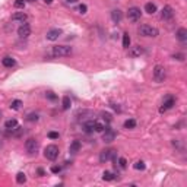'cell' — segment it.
Wrapping results in <instances>:
<instances>
[{
    "label": "cell",
    "instance_id": "6da1fadb",
    "mask_svg": "<svg viewBox=\"0 0 187 187\" xmlns=\"http://www.w3.org/2000/svg\"><path fill=\"white\" fill-rule=\"evenodd\" d=\"M50 54L53 57H67V56L72 54V48L67 47V45H56V47H53Z\"/></svg>",
    "mask_w": 187,
    "mask_h": 187
},
{
    "label": "cell",
    "instance_id": "7a4b0ae2",
    "mask_svg": "<svg viewBox=\"0 0 187 187\" xmlns=\"http://www.w3.org/2000/svg\"><path fill=\"white\" fill-rule=\"evenodd\" d=\"M137 32L142 37H158V34H160V31L157 28L151 27V25H142V27H139Z\"/></svg>",
    "mask_w": 187,
    "mask_h": 187
},
{
    "label": "cell",
    "instance_id": "3957f363",
    "mask_svg": "<svg viewBox=\"0 0 187 187\" xmlns=\"http://www.w3.org/2000/svg\"><path fill=\"white\" fill-rule=\"evenodd\" d=\"M152 76H154V80L155 82H164L165 79V76H167V72H165V67L161 66V65H157V66L154 67V73H152Z\"/></svg>",
    "mask_w": 187,
    "mask_h": 187
},
{
    "label": "cell",
    "instance_id": "277c9868",
    "mask_svg": "<svg viewBox=\"0 0 187 187\" xmlns=\"http://www.w3.org/2000/svg\"><path fill=\"white\" fill-rule=\"evenodd\" d=\"M38 140L37 139H34V137H29L27 142H25V149H27V152L29 155H37V152H38Z\"/></svg>",
    "mask_w": 187,
    "mask_h": 187
},
{
    "label": "cell",
    "instance_id": "5b68a950",
    "mask_svg": "<svg viewBox=\"0 0 187 187\" xmlns=\"http://www.w3.org/2000/svg\"><path fill=\"white\" fill-rule=\"evenodd\" d=\"M116 155H117V151H114V149H104V151H101V154H99V161H101V162L114 161L116 160Z\"/></svg>",
    "mask_w": 187,
    "mask_h": 187
},
{
    "label": "cell",
    "instance_id": "8992f818",
    "mask_svg": "<svg viewBox=\"0 0 187 187\" xmlns=\"http://www.w3.org/2000/svg\"><path fill=\"white\" fill-rule=\"evenodd\" d=\"M44 157H45L47 160L54 161L59 157V148L56 146V145H48V146L44 149Z\"/></svg>",
    "mask_w": 187,
    "mask_h": 187
},
{
    "label": "cell",
    "instance_id": "52a82bcc",
    "mask_svg": "<svg viewBox=\"0 0 187 187\" xmlns=\"http://www.w3.org/2000/svg\"><path fill=\"white\" fill-rule=\"evenodd\" d=\"M140 16H142V12H140V9L139 7H130L129 10H127V18H129V21L130 22H137V21H140Z\"/></svg>",
    "mask_w": 187,
    "mask_h": 187
},
{
    "label": "cell",
    "instance_id": "ba28073f",
    "mask_svg": "<svg viewBox=\"0 0 187 187\" xmlns=\"http://www.w3.org/2000/svg\"><path fill=\"white\" fill-rule=\"evenodd\" d=\"M174 104H175V99H174V96H173V95H168V96L164 99L162 105H161L160 113H165V111H168L170 108H173Z\"/></svg>",
    "mask_w": 187,
    "mask_h": 187
},
{
    "label": "cell",
    "instance_id": "9c48e42d",
    "mask_svg": "<svg viewBox=\"0 0 187 187\" xmlns=\"http://www.w3.org/2000/svg\"><path fill=\"white\" fill-rule=\"evenodd\" d=\"M116 136H117V133H116L113 129L105 127V130L102 132V140H104L105 143H111V142L116 139Z\"/></svg>",
    "mask_w": 187,
    "mask_h": 187
},
{
    "label": "cell",
    "instance_id": "30bf717a",
    "mask_svg": "<svg viewBox=\"0 0 187 187\" xmlns=\"http://www.w3.org/2000/svg\"><path fill=\"white\" fill-rule=\"evenodd\" d=\"M18 35H19L21 38H27V37L31 35V27L28 25L27 22L22 24V25L19 27V29H18Z\"/></svg>",
    "mask_w": 187,
    "mask_h": 187
},
{
    "label": "cell",
    "instance_id": "8fae6325",
    "mask_svg": "<svg viewBox=\"0 0 187 187\" xmlns=\"http://www.w3.org/2000/svg\"><path fill=\"white\" fill-rule=\"evenodd\" d=\"M174 16V9L171 6H164V9H162V12H161V18L164 19V21H170V19H173Z\"/></svg>",
    "mask_w": 187,
    "mask_h": 187
},
{
    "label": "cell",
    "instance_id": "7c38bea8",
    "mask_svg": "<svg viewBox=\"0 0 187 187\" xmlns=\"http://www.w3.org/2000/svg\"><path fill=\"white\" fill-rule=\"evenodd\" d=\"M60 35H62V29L54 28V29H50V31L47 32V40L48 41H56V40H59Z\"/></svg>",
    "mask_w": 187,
    "mask_h": 187
},
{
    "label": "cell",
    "instance_id": "4fadbf2b",
    "mask_svg": "<svg viewBox=\"0 0 187 187\" xmlns=\"http://www.w3.org/2000/svg\"><path fill=\"white\" fill-rule=\"evenodd\" d=\"M28 19V16L25 12H16L15 15H12V21L15 22H21V24H25Z\"/></svg>",
    "mask_w": 187,
    "mask_h": 187
},
{
    "label": "cell",
    "instance_id": "5bb4252c",
    "mask_svg": "<svg viewBox=\"0 0 187 187\" xmlns=\"http://www.w3.org/2000/svg\"><path fill=\"white\" fill-rule=\"evenodd\" d=\"M140 54H143V48L140 45H134V47H132L129 50V56L130 57H139Z\"/></svg>",
    "mask_w": 187,
    "mask_h": 187
},
{
    "label": "cell",
    "instance_id": "9a60e30c",
    "mask_svg": "<svg viewBox=\"0 0 187 187\" xmlns=\"http://www.w3.org/2000/svg\"><path fill=\"white\" fill-rule=\"evenodd\" d=\"M111 19H113L116 24H120L121 19H123V13H121L120 9H114V10L111 12Z\"/></svg>",
    "mask_w": 187,
    "mask_h": 187
},
{
    "label": "cell",
    "instance_id": "2e32d148",
    "mask_svg": "<svg viewBox=\"0 0 187 187\" xmlns=\"http://www.w3.org/2000/svg\"><path fill=\"white\" fill-rule=\"evenodd\" d=\"M83 130H85V133H92L94 130H95V121L94 120L86 121V123L83 124Z\"/></svg>",
    "mask_w": 187,
    "mask_h": 187
},
{
    "label": "cell",
    "instance_id": "e0dca14e",
    "mask_svg": "<svg viewBox=\"0 0 187 187\" xmlns=\"http://www.w3.org/2000/svg\"><path fill=\"white\" fill-rule=\"evenodd\" d=\"M15 59H12V57H9V56H6V57H3V60H1V65L4 67H13L15 66Z\"/></svg>",
    "mask_w": 187,
    "mask_h": 187
},
{
    "label": "cell",
    "instance_id": "ac0fdd59",
    "mask_svg": "<svg viewBox=\"0 0 187 187\" xmlns=\"http://www.w3.org/2000/svg\"><path fill=\"white\" fill-rule=\"evenodd\" d=\"M145 12L149 15H154L157 12V4L155 3H146L145 4Z\"/></svg>",
    "mask_w": 187,
    "mask_h": 187
},
{
    "label": "cell",
    "instance_id": "d6986e66",
    "mask_svg": "<svg viewBox=\"0 0 187 187\" xmlns=\"http://www.w3.org/2000/svg\"><path fill=\"white\" fill-rule=\"evenodd\" d=\"M177 38L180 41H186L187 40V29L186 28H180L177 31Z\"/></svg>",
    "mask_w": 187,
    "mask_h": 187
},
{
    "label": "cell",
    "instance_id": "ffe728a7",
    "mask_svg": "<svg viewBox=\"0 0 187 187\" xmlns=\"http://www.w3.org/2000/svg\"><path fill=\"white\" fill-rule=\"evenodd\" d=\"M79 149H80V142L79 140H73L70 148H69V152H70V154H76Z\"/></svg>",
    "mask_w": 187,
    "mask_h": 187
},
{
    "label": "cell",
    "instance_id": "44dd1931",
    "mask_svg": "<svg viewBox=\"0 0 187 187\" xmlns=\"http://www.w3.org/2000/svg\"><path fill=\"white\" fill-rule=\"evenodd\" d=\"M16 126H18V120H15V119H10V120H7L4 123V127H6L7 130H12Z\"/></svg>",
    "mask_w": 187,
    "mask_h": 187
},
{
    "label": "cell",
    "instance_id": "7402d4cb",
    "mask_svg": "<svg viewBox=\"0 0 187 187\" xmlns=\"http://www.w3.org/2000/svg\"><path fill=\"white\" fill-rule=\"evenodd\" d=\"M105 127H107V124L104 123V121H95V132H104L105 130Z\"/></svg>",
    "mask_w": 187,
    "mask_h": 187
},
{
    "label": "cell",
    "instance_id": "603a6c76",
    "mask_svg": "<svg viewBox=\"0 0 187 187\" xmlns=\"http://www.w3.org/2000/svg\"><path fill=\"white\" fill-rule=\"evenodd\" d=\"M25 181H27V175H25V173H18L16 174V183L24 184Z\"/></svg>",
    "mask_w": 187,
    "mask_h": 187
},
{
    "label": "cell",
    "instance_id": "cb8c5ba5",
    "mask_svg": "<svg viewBox=\"0 0 187 187\" xmlns=\"http://www.w3.org/2000/svg\"><path fill=\"white\" fill-rule=\"evenodd\" d=\"M123 47H124V48H129V47H130V37H129L127 32L123 34Z\"/></svg>",
    "mask_w": 187,
    "mask_h": 187
},
{
    "label": "cell",
    "instance_id": "d4e9b609",
    "mask_svg": "<svg viewBox=\"0 0 187 187\" xmlns=\"http://www.w3.org/2000/svg\"><path fill=\"white\" fill-rule=\"evenodd\" d=\"M124 127H126V129H134V127H136V120H133V119L126 120L124 121Z\"/></svg>",
    "mask_w": 187,
    "mask_h": 187
},
{
    "label": "cell",
    "instance_id": "484cf974",
    "mask_svg": "<svg viewBox=\"0 0 187 187\" xmlns=\"http://www.w3.org/2000/svg\"><path fill=\"white\" fill-rule=\"evenodd\" d=\"M114 178H116V175L110 171H104V174H102V180H105V181H111Z\"/></svg>",
    "mask_w": 187,
    "mask_h": 187
},
{
    "label": "cell",
    "instance_id": "4316f807",
    "mask_svg": "<svg viewBox=\"0 0 187 187\" xmlns=\"http://www.w3.org/2000/svg\"><path fill=\"white\" fill-rule=\"evenodd\" d=\"M62 108H63V110H69V108H70V98H69V96H63Z\"/></svg>",
    "mask_w": 187,
    "mask_h": 187
},
{
    "label": "cell",
    "instance_id": "83f0119b",
    "mask_svg": "<svg viewBox=\"0 0 187 187\" xmlns=\"http://www.w3.org/2000/svg\"><path fill=\"white\" fill-rule=\"evenodd\" d=\"M21 105H22V101H19V99H15V101H12V104H10V108H12V110H19V108H21Z\"/></svg>",
    "mask_w": 187,
    "mask_h": 187
},
{
    "label": "cell",
    "instance_id": "f1b7e54d",
    "mask_svg": "<svg viewBox=\"0 0 187 187\" xmlns=\"http://www.w3.org/2000/svg\"><path fill=\"white\" fill-rule=\"evenodd\" d=\"M133 167H134V170H145V168H146V165H145L143 161H137Z\"/></svg>",
    "mask_w": 187,
    "mask_h": 187
},
{
    "label": "cell",
    "instance_id": "f546056e",
    "mask_svg": "<svg viewBox=\"0 0 187 187\" xmlns=\"http://www.w3.org/2000/svg\"><path fill=\"white\" fill-rule=\"evenodd\" d=\"M15 7L16 9H24L25 7V0H16L15 1Z\"/></svg>",
    "mask_w": 187,
    "mask_h": 187
},
{
    "label": "cell",
    "instance_id": "4dcf8cb0",
    "mask_svg": "<svg viewBox=\"0 0 187 187\" xmlns=\"http://www.w3.org/2000/svg\"><path fill=\"white\" fill-rule=\"evenodd\" d=\"M45 96H47V98H48L50 101H56V99H57V95H56L54 92H51V91L45 92Z\"/></svg>",
    "mask_w": 187,
    "mask_h": 187
},
{
    "label": "cell",
    "instance_id": "1f68e13d",
    "mask_svg": "<svg viewBox=\"0 0 187 187\" xmlns=\"http://www.w3.org/2000/svg\"><path fill=\"white\" fill-rule=\"evenodd\" d=\"M102 117H104V120L110 123V121L113 120V117H111V114H108V113H102Z\"/></svg>",
    "mask_w": 187,
    "mask_h": 187
},
{
    "label": "cell",
    "instance_id": "d6a6232c",
    "mask_svg": "<svg viewBox=\"0 0 187 187\" xmlns=\"http://www.w3.org/2000/svg\"><path fill=\"white\" fill-rule=\"evenodd\" d=\"M27 120H29V121H37L38 120V116L37 114H29L27 117Z\"/></svg>",
    "mask_w": 187,
    "mask_h": 187
},
{
    "label": "cell",
    "instance_id": "836d02e7",
    "mask_svg": "<svg viewBox=\"0 0 187 187\" xmlns=\"http://www.w3.org/2000/svg\"><path fill=\"white\" fill-rule=\"evenodd\" d=\"M119 164H120L121 168H126V167H127V161L124 160V158H120V160H119Z\"/></svg>",
    "mask_w": 187,
    "mask_h": 187
},
{
    "label": "cell",
    "instance_id": "e575fe53",
    "mask_svg": "<svg viewBox=\"0 0 187 187\" xmlns=\"http://www.w3.org/2000/svg\"><path fill=\"white\" fill-rule=\"evenodd\" d=\"M174 59H177V60H180V62H183V60H184V54H181V53H177V54H174Z\"/></svg>",
    "mask_w": 187,
    "mask_h": 187
},
{
    "label": "cell",
    "instance_id": "d590c367",
    "mask_svg": "<svg viewBox=\"0 0 187 187\" xmlns=\"http://www.w3.org/2000/svg\"><path fill=\"white\" fill-rule=\"evenodd\" d=\"M48 137H50V139H59V133H57V132H50V133H48Z\"/></svg>",
    "mask_w": 187,
    "mask_h": 187
},
{
    "label": "cell",
    "instance_id": "8d00e7d4",
    "mask_svg": "<svg viewBox=\"0 0 187 187\" xmlns=\"http://www.w3.org/2000/svg\"><path fill=\"white\" fill-rule=\"evenodd\" d=\"M86 9H88V7H86V4H80V6H79V12L82 15L86 13Z\"/></svg>",
    "mask_w": 187,
    "mask_h": 187
},
{
    "label": "cell",
    "instance_id": "74e56055",
    "mask_svg": "<svg viewBox=\"0 0 187 187\" xmlns=\"http://www.w3.org/2000/svg\"><path fill=\"white\" fill-rule=\"evenodd\" d=\"M60 167H51V173H54V174H57V173H60Z\"/></svg>",
    "mask_w": 187,
    "mask_h": 187
},
{
    "label": "cell",
    "instance_id": "f35d334b",
    "mask_svg": "<svg viewBox=\"0 0 187 187\" xmlns=\"http://www.w3.org/2000/svg\"><path fill=\"white\" fill-rule=\"evenodd\" d=\"M37 173L40 174V175H44V174H45V173H44V170H42V168H38V170H37Z\"/></svg>",
    "mask_w": 187,
    "mask_h": 187
},
{
    "label": "cell",
    "instance_id": "ab89813d",
    "mask_svg": "<svg viewBox=\"0 0 187 187\" xmlns=\"http://www.w3.org/2000/svg\"><path fill=\"white\" fill-rule=\"evenodd\" d=\"M44 3H47V4H51V3H53V0H44Z\"/></svg>",
    "mask_w": 187,
    "mask_h": 187
},
{
    "label": "cell",
    "instance_id": "60d3db41",
    "mask_svg": "<svg viewBox=\"0 0 187 187\" xmlns=\"http://www.w3.org/2000/svg\"><path fill=\"white\" fill-rule=\"evenodd\" d=\"M67 3H76V1H78V0H66Z\"/></svg>",
    "mask_w": 187,
    "mask_h": 187
},
{
    "label": "cell",
    "instance_id": "b9f144b4",
    "mask_svg": "<svg viewBox=\"0 0 187 187\" xmlns=\"http://www.w3.org/2000/svg\"><path fill=\"white\" fill-rule=\"evenodd\" d=\"M28 1H31V3H34V1H37V0H28Z\"/></svg>",
    "mask_w": 187,
    "mask_h": 187
},
{
    "label": "cell",
    "instance_id": "7bdbcfd3",
    "mask_svg": "<svg viewBox=\"0 0 187 187\" xmlns=\"http://www.w3.org/2000/svg\"><path fill=\"white\" fill-rule=\"evenodd\" d=\"M0 119H1V111H0Z\"/></svg>",
    "mask_w": 187,
    "mask_h": 187
}]
</instances>
